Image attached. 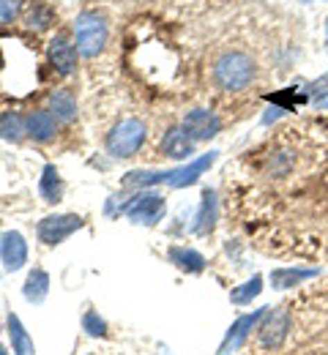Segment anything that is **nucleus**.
Segmentation results:
<instances>
[{"instance_id":"1","label":"nucleus","mask_w":328,"mask_h":355,"mask_svg":"<svg viewBox=\"0 0 328 355\" xmlns=\"http://www.w3.org/2000/svg\"><path fill=\"white\" fill-rule=\"evenodd\" d=\"M214 80L222 90H230V93H238V90H246L254 80V60L252 55L241 52V49H233V52H225L216 63H214Z\"/></svg>"},{"instance_id":"2","label":"nucleus","mask_w":328,"mask_h":355,"mask_svg":"<svg viewBox=\"0 0 328 355\" xmlns=\"http://www.w3.org/2000/svg\"><path fill=\"white\" fill-rule=\"evenodd\" d=\"M74 36H77V52L85 55V58H96L107 46L110 28H107L101 14L85 11V14H80L74 19Z\"/></svg>"},{"instance_id":"3","label":"nucleus","mask_w":328,"mask_h":355,"mask_svg":"<svg viewBox=\"0 0 328 355\" xmlns=\"http://www.w3.org/2000/svg\"><path fill=\"white\" fill-rule=\"evenodd\" d=\"M142 142H145V123H142L140 118H126V121H121L110 132L107 150L115 159H129V156H135L140 150Z\"/></svg>"},{"instance_id":"4","label":"nucleus","mask_w":328,"mask_h":355,"mask_svg":"<svg viewBox=\"0 0 328 355\" xmlns=\"http://www.w3.org/2000/svg\"><path fill=\"white\" fill-rule=\"evenodd\" d=\"M290 334V314L284 309L268 311L266 322L257 328V345L263 350H277Z\"/></svg>"},{"instance_id":"5","label":"nucleus","mask_w":328,"mask_h":355,"mask_svg":"<svg viewBox=\"0 0 328 355\" xmlns=\"http://www.w3.org/2000/svg\"><path fill=\"white\" fill-rule=\"evenodd\" d=\"M184 129L187 134L197 142V139H211L216 137L222 129V121L216 118V112L211 110H191L187 118H184Z\"/></svg>"},{"instance_id":"6","label":"nucleus","mask_w":328,"mask_h":355,"mask_svg":"<svg viewBox=\"0 0 328 355\" xmlns=\"http://www.w3.org/2000/svg\"><path fill=\"white\" fill-rule=\"evenodd\" d=\"M77 227H83L80 216H49L39 224V238L44 243H60L63 238H69Z\"/></svg>"},{"instance_id":"7","label":"nucleus","mask_w":328,"mask_h":355,"mask_svg":"<svg viewBox=\"0 0 328 355\" xmlns=\"http://www.w3.org/2000/svg\"><path fill=\"white\" fill-rule=\"evenodd\" d=\"M49 60L60 74H71L77 69V44H71L63 33L49 42Z\"/></svg>"},{"instance_id":"8","label":"nucleus","mask_w":328,"mask_h":355,"mask_svg":"<svg viewBox=\"0 0 328 355\" xmlns=\"http://www.w3.org/2000/svg\"><path fill=\"white\" fill-rule=\"evenodd\" d=\"M25 129H28V134H31L36 142H49V139L58 134V118H55L49 110H36V112L28 115Z\"/></svg>"},{"instance_id":"9","label":"nucleus","mask_w":328,"mask_h":355,"mask_svg":"<svg viewBox=\"0 0 328 355\" xmlns=\"http://www.w3.org/2000/svg\"><path fill=\"white\" fill-rule=\"evenodd\" d=\"M162 150L170 159H187V156H191V150H194V139L189 137L184 126H175V129H170V132L164 134Z\"/></svg>"},{"instance_id":"10","label":"nucleus","mask_w":328,"mask_h":355,"mask_svg":"<svg viewBox=\"0 0 328 355\" xmlns=\"http://www.w3.org/2000/svg\"><path fill=\"white\" fill-rule=\"evenodd\" d=\"M0 254H3V263H6L8 270H17V268L25 263V257H28V246H25L22 235H19V232H8V235H3Z\"/></svg>"},{"instance_id":"11","label":"nucleus","mask_w":328,"mask_h":355,"mask_svg":"<svg viewBox=\"0 0 328 355\" xmlns=\"http://www.w3.org/2000/svg\"><path fill=\"white\" fill-rule=\"evenodd\" d=\"M49 112L58 118V121H74L77 115V101L71 96V90L60 88L49 96Z\"/></svg>"},{"instance_id":"12","label":"nucleus","mask_w":328,"mask_h":355,"mask_svg":"<svg viewBox=\"0 0 328 355\" xmlns=\"http://www.w3.org/2000/svg\"><path fill=\"white\" fill-rule=\"evenodd\" d=\"M162 211H164V200L156 197V194H148V197H142L129 214H132V219H137V222L153 224L162 216Z\"/></svg>"},{"instance_id":"13","label":"nucleus","mask_w":328,"mask_h":355,"mask_svg":"<svg viewBox=\"0 0 328 355\" xmlns=\"http://www.w3.org/2000/svg\"><path fill=\"white\" fill-rule=\"evenodd\" d=\"M216 162V153H208V156H200V159H194L191 164H189L187 170H181V173H173V186H189V183H194L197 178L202 175L211 164Z\"/></svg>"},{"instance_id":"14","label":"nucleus","mask_w":328,"mask_h":355,"mask_svg":"<svg viewBox=\"0 0 328 355\" xmlns=\"http://www.w3.org/2000/svg\"><path fill=\"white\" fill-rule=\"evenodd\" d=\"M52 19H55V14H52V8H49L47 3H42V0H31L28 3V17H25L28 28L44 31V28L52 25Z\"/></svg>"},{"instance_id":"15","label":"nucleus","mask_w":328,"mask_h":355,"mask_svg":"<svg viewBox=\"0 0 328 355\" xmlns=\"http://www.w3.org/2000/svg\"><path fill=\"white\" fill-rule=\"evenodd\" d=\"M25 132H28V129H25V121H22V118H19L14 110H6V112H0V137H3V139L19 142Z\"/></svg>"},{"instance_id":"16","label":"nucleus","mask_w":328,"mask_h":355,"mask_svg":"<svg viewBox=\"0 0 328 355\" xmlns=\"http://www.w3.org/2000/svg\"><path fill=\"white\" fill-rule=\"evenodd\" d=\"M197 232H208L214 222H216V200H214V191H205L202 194V208H200V216H197Z\"/></svg>"},{"instance_id":"17","label":"nucleus","mask_w":328,"mask_h":355,"mask_svg":"<svg viewBox=\"0 0 328 355\" xmlns=\"http://www.w3.org/2000/svg\"><path fill=\"white\" fill-rule=\"evenodd\" d=\"M60 191H63V183L58 178V170L49 164V167H44V178H42V194H44L47 202H58Z\"/></svg>"},{"instance_id":"18","label":"nucleus","mask_w":328,"mask_h":355,"mask_svg":"<svg viewBox=\"0 0 328 355\" xmlns=\"http://www.w3.org/2000/svg\"><path fill=\"white\" fill-rule=\"evenodd\" d=\"M309 276H315V270H295V268H282V270H274L271 273V282L277 284V287H293V284H298V282H304V279H309Z\"/></svg>"},{"instance_id":"19","label":"nucleus","mask_w":328,"mask_h":355,"mask_svg":"<svg viewBox=\"0 0 328 355\" xmlns=\"http://www.w3.org/2000/svg\"><path fill=\"white\" fill-rule=\"evenodd\" d=\"M173 254V260L178 263L181 268H189V270H202V257L197 254V252H189V249H173L170 252Z\"/></svg>"},{"instance_id":"20","label":"nucleus","mask_w":328,"mask_h":355,"mask_svg":"<svg viewBox=\"0 0 328 355\" xmlns=\"http://www.w3.org/2000/svg\"><path fill=\"white\" fill-rule=\"evenodd\" d=\"M19 11H22V0H0V25L14 22Z\"/></svg>"},{"instance_id":"21","label":"nucleus","mask_w":328,"mask_h":355,"mask_svg":"<svg viewBox=\"0 0 328 355\" xmlns=\"http://www.w3.org/2000/svg\"><path fill=\"white\" fill-rule=\"evenodd\" d=\"M260 284H263V282H260V276H254L249 284H243V290H235L233 301H238V304H246L249 298H254V295L260 293Z\"/></svg>"},{"instance_id":"22","label":"nucleus","mask_w":328,"mask_h":355,"mask_svg":"<svg viewBox=\"0 0 328 355\" xmlns=\"http://www.w3.org/2000/svg\"><path fill=\"white\" fill-rule=\"evenodd\" d=\"M318 104H320V107H328V98H320V101H318Z\"/></svg>"}]
</instances>
